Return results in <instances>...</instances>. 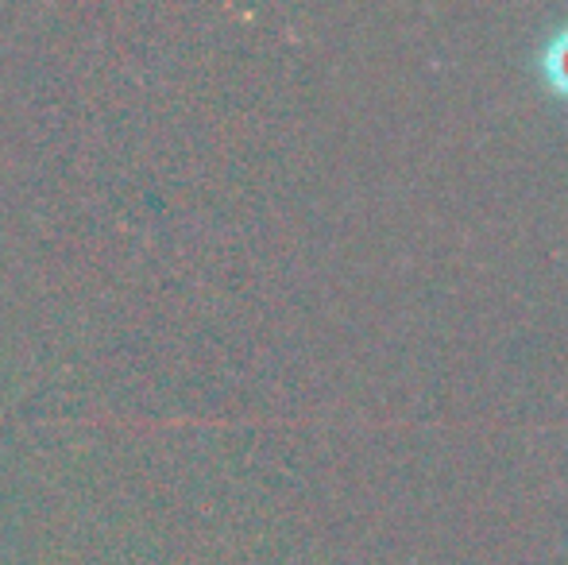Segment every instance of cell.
Masks as SVG:
<instances>
[{
    "mask_svg": "<svg viewBox=\"0 0 568 565\" xmlns=\"http://www.w3.org/2000/svg\"><path fill=\"white\" fill-rule=\"evenodd\" d=\"M541 78L561 101H568V23L541 47Z\"/></svg>",
    "mask_w": 568,
    "mask_h": 565,
    "instance_id": "obj_1",
    "label": "cell"
}]
</instances>
